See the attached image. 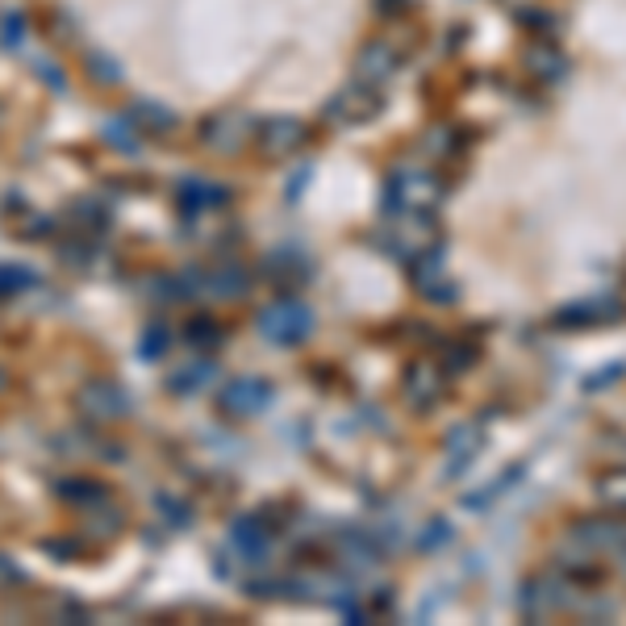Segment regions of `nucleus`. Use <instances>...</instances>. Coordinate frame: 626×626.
Segmentation results:
<instances>
[{"instance_id":"obj_1","label":"nucleus","mask_w":626,"mask_h":626,"mask_svg":"<svg viewBox=\"0 0 626 626\" xmlns=\"http://www.w3.org/2000/svg\"><path fill=\"white\" fill-rule=\"evenodd\" d=\"M626 318V305L618 297H584V302H572L552 314V326L556 330H589V326H610Z\"/></svg>"},{"instance_id":"obj_2","label":"nucleus","mask_w":626,"mask_h":626,"mask_svg":"<svg viewBox=\"0 0 626 626\" xmlns=\"http://www.w3.org/2000/svg\"><path fill=\"white\" fill-rule=\"evenodd\" d=\"M389 201L401 205V213H430V209L439 205V180H435L430 172H414V167H405V172H397L393 176V192H389Z\"/></svg>"},{"instance_id":"obj_3","label":"nucleus","mask_w":626,"mask_h":626,"mask_svg":"<svg viewBox=\"0 0 626 626\" xmlns=\"http://www.w3.org/2000/svg\"><path fill=\"white\" fill-rule=\"evenodd\" d=\"M380 105H385V101H380V93H376L371 84H364V80H359V84H351V88H343V93L334 96L326 114L334 117L339 126H359V121H371V117L380 114Z\"/></svg>"},{"instance_id":"obj_4","label":"nucleus","mask_w":626,"mask_h":626,"mask_svg":"<svg viewBox=\"0 0 626 626\" xmlns=\"http://www.w3.org/2000/svg\"><path fill=\"white\" fill-rule=\"evenodd\" d=\"M259 330H263L272 343H302L305 334H309V309L297 302H280L263 314Z\"/></svg>"},{"instance_id":"obj_5","label":"nucleus","mask_w":626,"mask_h":626,"mask_svg":"<svg viewBox=\"0 0 626 626\" xmlns=\"http://www.w3.org/2000/svg\"><path fill=\"white\" fill-rule=\"evenodd\" d=\"M568 534L584 543L589 552H618L626 547V522H614V518H577Z\"/></svg>"},{"instance_id":"obj_6","label":"nucleus","mask_w":626,"mask_h":626,"mask_svg":"<svg viewBox=\"0 0 626 626\" xmlns=\"http://www.w3.org/2000/svg\"><path fill=\"white\" fill-rule=\"evenodd\" d=\"M527 71L539 84H556L559 75L568 71V55L556 47V38H534L531 55H527Z\"/></svg>"},{"instance_id":"obj_7","label":"nucleus","mask_w":626,"mask_h":626,"mask_svg":"<svg viewBox=\"0 0 626 626\" xmlns=\"http://www.w3.org/2000/svg\"><path fill=\"white\" fill-rule=\"evenodd\" d=\"M305 142V126L297 117H272L263 126V151L268 155H293Z\"/></svg>"},{"instance_id":"obj_8","label":"nucleus","mask_w":626,"mask_h":626,"mask_svg":"<svg viewBox=\"0 0 626 626\" xmlns=\"http://www.w3.org/2000/svg\"><path fill=\"white\" fill-rule=\"evenodd\" d=\"M393 68H397V55L393 47H385V43H371V47H364V55H359V80H368V84H380Z\"/></svg>"},{"instance_id":"obj_9","label":"nucleus","mask_w":626,"mask_h":626,"mask_svg":"<svg viewBox=\"0 0 626 626\" xmlns=\"http://www.w3.org/2000/svg\"><path fill=\"white\" fill-rule=\"evenodd\" d=\"M593 488H598V501H602L605 510L626 513V468H614V472H602V476L593 481Z\"/></svg>"},{"instance_id":"obj_10","label":"nucleus","mask_w":626,"mask_h":626,"mask_svg":"<svg viewBox=\"0 0 626 626\" xmlns=\"http://www.w3.org/2000/svg\"><path fill=\"white\" fill-rule=\"evenodd\" d=\"M268 397H272V393H268V385L247 380V385H234V393L226 397V405H231V410H238V414H251V410H259Z\"/></svg>"},{"instance_id":"obj_11","label":"nucleus","mask_w":626,"mask_h":626,"mask_svg":"<svg viewBox=\"0 0 626 626\" xmlns=\"http://www.w3.org/2000/svg\"><path fill=\"white\" fill-rule=\"evenodd\" d=\"M205 142L217 151H234L243 142V126H234V117H217V121H209Z\"/></svg>"},{"instance_id":"obj_12","label":"nucleus","mask_w":626,"mask_h":626,"mask_svg":"<svg viewBox=\"0 0 626 626\" xmlns=\"http://www.w3.org/2000/svg\"><path fill=\"white\" fill-rule=\"evenodd\" d=\"M518 17H522V25H527V29H534L539 38H556V34H559L556 13H543V9H534V4H531V9H522Z\"/></svg>"},{"instance_id":"obj_13","label":"nucleus","mask_w":626,"mask_h":626,"mask_svg":"<svg viewBox=\"0 0 626 626\" xmlns=\"http://www.w3.org/2000/svg\"><path fill=\"white\" fill-rule=\"evenodd\" d=\"M435 397H439V376L426 385V380H422V364H414V368H410V401L426 410V405H435Z\"/></svg>"},{"instance_id":"obj_14","label":"nucleus","mask_w":626,"mask_h":626,"mask_svg":"<svg viewBox=\"0 0 626 626\" xmlns=\"http://www.w3.org/2000/svg\"><path fill=\"white\" fill-rule=\"evenodd\" d=\"M626 376V359L623 364H610V368H602V371H593L589 380H584V393H605L614 380H623Z\"/></svg>"},{"instance_id":"obj_15","label":"nucleus","mask_w":626,"mask_h":626,"mask_svg":"<svg viewBox=\"0 0 626 626\" xmlns=\"http://www.w3.org/2000/svg\"><path fill=\"white\" fill-rule=\"evenodd\" d=\"M442 543H451V527L439 518V527H426L422 534V552H430V547H442Z\"/></svg>"},{"instance_id":"obj_16","label":"nucleus","mask_w":626,"mask_h":626,"mask_svg":"<svg viewBox=\"0 0 626 626\" xmlns=\"http://www.w3.org/2000/svg\"><path fill=\"white\" fill-rule=\"evenodd\" d=\"M506 4H510V9H513V13H522V9H531V4H534V0H506Z\"/></svg>"}]
</instances>
